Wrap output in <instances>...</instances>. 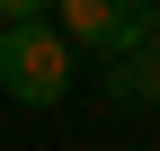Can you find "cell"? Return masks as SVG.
Returning <instances> with one entry per match:
<instances>
[{
    "mask_svg": "<svg viewBox=\"0 0 160 151\" xmlns=\"http://www.w3.org/2000/svg\"><path fill=\"white\" fill-rule=\"evenodd\" d=\"M71 62H80V53L62 45L53 18H36V27H0V89H9L18 107H53V98L71 89Z\"/></svg>",
    "mask_w": 160,
    "mask_h": 151,
    "instance_id": "1",
    "label": "cell"
},
{
    "mask_svg": "<svg viewBox=\"0 0 160 151\" xmlns=\"http://www.w3.org/2000/svg\"><path fill=\"white\" fill-rule=\"evenodd\" d=\"M107 98L116 107H160V0H142V18L107 45Z\"/></svg>",
    "mask_w": 160,
    "mask_h": 151,
    "instance_id": "2",
    "label": "cell"
},
{
    "mask_svg": "<svg viewBox=\"0 0 160 151\" xmlns=\"http://www.w3.org/2000/svg\"><path fill=\"white\" fill-rule=\"evenodd\" d=\"M133 18H142V0H53V27H62V45H71V53H80V45L107 53Z\"/></svg>",
    "mask_w": 160,
    "mask_h": 151,
    "instance_id": "3",
    "label": "cell"
},
{
    "mask_svg": "<svg viewBox=\"0 0 160 151\" xmlns=\"http://www.w3.org/2000/svg\"><path fill=\"white\" fill-rule=\"evenodd\" d=\"M36 18H53V0H0V27H36Z\"/></svg>",
    "mask_w": 160,
    "mask_h": 151,
    "instance_id": "4",
    "label": "cell"
}]
</instances>
